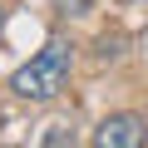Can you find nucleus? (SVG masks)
<instances>
[{"mask_svg":"<svg viewBox=\"0 0 148 148\" xmlns=\"http://www.w3.org/2000/svg\"><path fill=\"white\" fill-rule=\"evenodd\" d=\"M143 5H148V0H143Z\"/></svg>","mask_w":148,"mask_h":148,"instance_id":"obj_5","label":"nucleus"},{"mask_svg":"<svg viewBox=\"0 0 148 148\" xmlns=\"http://www.w3.org/2000/svg\"><path fill=\"white\" fill-rule=\"evenodd\" d=\"M69 69H74V45L54 35V40H49L40 54H30V64H20V69H15L10 89H15L20 99L45 104V99H54V94L69 84Z\"/></svg>","mask_w":148,"mask_h":148,"instance_id":"obj_1","label":"nucleus"},{"mask_svg":"<svg viewBox=\"0 0 148 148\" xmlns=\"http://www.w3.org/2000/svg\"><path fill=\"white\" fill-rule=\"evenodd\" d=\"M0 35H5V5H0Z\"/></svg>","mask_w":148,"mask_h":148,"instance_id":"obj_4","label":"nucleus"},{"mask_svg":"<svg viewBox=\"0 0 148 148\" xmlns=\"http://www.w3.org/2000/svg\"><path fill=\"white\" fill-rule=\"evenodd\" d=\"M54 5H59L64 15H89V5H94V0H54Z\"/></svg>","mask_w":148,"mask_h":148,"instance_id":"obj_3","label":"nucleus"},{"mask_svg":"<svg viewBox=\"0 0 148 148\" xmlns=\"http://www.w3.org/2000/svg\"><path fill=\"white\" fill-rule=\"evenodd\" d=\"M148 138V123L138 114H109L99 128H94V143L99 148H138Z\"/></svg>","mask_w":148,"mask_h":148,"instance_id":"obj_2","label":"nucleus"}]
</instances>
